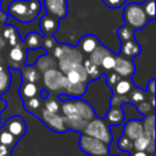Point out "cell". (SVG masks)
<instances>
[{
  "instance_id": "obj_1",
  "label": "cell",
  "mask_w": 156,
  "mask_h": 156,
  "mask_svg": "<svg viewBox=\"0 0 156 156\" xmlns=\"http://www.w3.org/2000/svg\"><path fill=\"white\" fill-rule=\"evenodd\" d=\"M60 101L61 113L67 129L82 133L88 122L96 116L94 107L82 98H71Z\"/></svg>"
},
{
  "instance_id": "obj_2",
  "label": "cell",
  "mask_w": 156,
  "mask_h": 156,
  "mask_svg": "<svg viewBox=\"0 0 156 156\" xmlns=\"http://www.w3.org/2000/svg\"><path fill=\"white\" fill-rule=\"evenodd\" d=\"M7 13L22 23L33 22L41 11L39 0H13L7 7Z\"/></svg>"
},
{
  "instance_id": "obj_3",
  "label": "cell",
  "mask_w": 156,
  "mask_h": 156,
  "mask_svg": "<svg viewBox=\"0 0 156 156\" xmlns=\"http://www.w3.org/2000/svg\"><path fill=\"white\" fill-rule=\"evenodd\" d=\"M54 57L57 61L58 69L65 74L76 65L83 62V52L74 46H69L66 44L54 45Z\"/></svg>"
},
{
  "instance_id": "obj_4",
  "label": "cell",
  "mask_w": 156,
  "mask_h": 156,
  "mask_svg": "<svg viewBox=\"0 0 156 156\" xmlns=\"http://www.w3.org/2000/svg\"><path fill=\"white\" fill-rule=\"evenodd\" d=\"M123 20H124V24L129 26L135 32L146 27L147 23L150 22L149 17L143 10V6L136 2H130L124 7Z\"/></svg>"
},
{
  "instance_id": "obj_5",
  "label": "cell",
  "mask_w": 156,
  "mask_h": 156,
  "mask_svg": "<svg viewBox=\"0 0 156 156\" xmlns=\"http://www.w3.org/2000/svg\"><path fill=\"white\" fill-rule=\"evenodd\" d=\"M80 134H85L89 136H93L95 139H99L106 144L112 143V132H111V126L106 123V121L101 117H94L90 119L84 128V130Z\"/></svg>"
},
{
  "instance_id": "obj_6",
  "label": "cell",
  "mask_w": 156,
  "mask_h": 156,
  "mask_svg": "<svg viewBox=\"0 0 156 156\" xmlns=\"http://www.w3.org/2000/svg\"><path fill=\"white\" fill-rule=\"evenodd\" d=\"M79 147L88 156H108L110 155L108 144L85 134H80Z\"/></svg>"
},
{
  "instance_id": "obj_7",
  "label": "cell",
  "mask_w": 156,
  "mask_h": 156,
  "mask_svg": "<svg viewBox=\"0 0 156 156\" xmlns=\"http://www.w3.org/2000/svg\"><path fill=\"white\" fill-rule=\"evenodd\" d=\"M43 82L46 91L61 95L63 93V88L67 83V79L66 76L58 68H50L43 72Z\"/></svg>"
},
{
  "instance_id": "obj_8",
  "label": "cell",
  "mask_w": 156,
  "mask_h": 156,
  "mask_svg": "<svg viewBox=\"0 0 156 156\" xmlns=\"http://www.w3.org/2000/svg\"><path fill=\"white\" fill-rule=\"evenodd\" d=\"M37 117L40 118L41 122L55 133H65L67 130L65 121H63V116L61 112H50L41 107Z\"/></svg>"
},
{
  "instance_id": "obj_9",
  "label": "cell",
  "mask_w": 156,
  "mask_h": 156,
  "mask_svg": "<svg viewBox=\"0 0 156 156\" xmlns=\"http://www.w3.org/2000/svg\"><path fill=\"white\" fill-rule=\"evenodd\" d=\"M0 128H4L5 130H7L10 134H12L17 140H20L21 138L24 136L26 132H27V124H26V121L23 119V117L16 115V116H12L10 117L5 124H1Z\"/></svg>"
},
{
  "instance_id": "obj_10",
  "label": "cell",
  "mask_w": 156,
  "mask_h": 156,
  "mask_svg": "<svg viewBox=\"0 0 156 156\" xmlns=\"http://www.w3.org/2000/svg\"><path fill=\"white\" fill-rule=\"evenodd\" d=\"M134 62L130 57H126L123 55L116 56V62L113 66V72H116L121 78H132L134 74Z\"/></svg>"
},
{
  "instance_id": "obj_11",
  "label": "cell",
  "mask_w": 156,
  "mask_h": 156,
  "mask_svg": "<svg viewBox=\"0 0 156 156\" xmlns=\"http://www.w3.org/2000/svg\"><path fill=\"white\" fill-rule=\"evenodd\" d=\"M48 15L61 20L67 15V0H43Z\"/></svg>"
},
{
  "instance_id": "obj_12",
  "label": "cell",
  "mask_w": 156,
  "mask_h": 156,
  "mask_svg": "<svg viewBox=\"0 0 156 156\" xmlns=\"http://www.w3.org/2000/svg\"><path fill=\"white\" fill-rule=\"evenodd\" d=\"M143 134H144V130H143V123L140 119L134 118V119H129L128 122H126V124L123 127V135L124 136H127L128 139L134 141L135 139H138Z\"/></svg>"
},
{
  "instance_id": "obj_13",
  "label": "cell",
  "mask_w": 156,
  "mask_h": 156,
  "mask_svg": "<svg viewBox=\"0 0 156 156\" xmlns=\"http://www.w3.org/2000/svg\"><path fill=\"white\" fill-rule=\"evenodd\" d=\"M65 76H66L67 82H69V83H85L87 84L89 82V77H88L82 63L72 67L69 71H67L65 73Z\"/></svg>"
},
{
  "instance_id": "obj_14",
  "label": "cell",
  "mask_w": 156,
  "mask_h": 156,
  "mask_svg": "<svg viewBox=\"0 0 156 156\" xmlns=\"http://www.w3.org/2000/svg\"><path fill=\"white\" fill-rule=\"evenodd\" d=\"M104 119L108 126H118L124 121V111L122 106H110Z\"/></svg>"
},
{
  "instance_id": "obj_15",
  "label": "cell",
  "mask_w": 156,
  "mask_h": 156,
  "mask_svg": "<svg viewBox=\"0 0 156 156\" xmlns=\"http://www.w3.org/2000/svg\"><path fill=\"white\" fill-rule=\"evenodd\" d=\"M58 20L50 16V15H45L41 17V20L39 21V27L41 29V33L45 37H51L57 29H58Z\"/></svg>"
},
{
  "instance_id": "obj_16",
  "label": "cell",
  "mask_w": 156,
  "mask_h": 156,
  "mask_svg": "<svg viewBox=\"0 0 156 156\" xmlns=\"http://www.w3.org/2000/svg\"><path fill=\"white\" fill-rule=\"evenodd\" d=\"M133 150L146 151L150 155H155V139H150L146 135H141L133 141Z\"/></svg>"
},
{
  "instance_id": "obj_17",
  "label": "cell",
  "mask_w": 156,
  "mask_h": 156,
  "mask_svg": "<svg viewBox=\"0 0 156 156\" xmlns=\"http://www.w3.org/2000/svg\"><path fill=\"white\" fill-rule=\"evenodd\" d=\"M141 46L139 44V41H136V39H130L127 41H122L121 45V55L126 56V57H136L140 54Z\"/></svg>"
},
{
  "instance_id": "obj_18",
  "label": "cell",
  "mask_w": 156,
  "mask_h": 156,
  "mask_svg": "<svg viewBox=\"0 0 156 156\" xmlns=\"http://www.w3.org/2000/svg\"><path fill=\"white\" fill-rule=\"evenodd\" d=\"M87 84L85 83H69L67 82L63 93L61 95H66L67 98H82L85 93Z\"/></svg>"
},
{
  "instance_id": "obj_19",
  "label": "cell",
  "mask_w": 156,
  "mask_h": 156,
  "mask_svg": "<svg viewBox=\"0 0 156 156\" xmlns=\"http://www.w3.org/2000/svg\"><path fill=\"white\" fill-rule=\"evenodd\" d=\"M99 44H100V41H99V39L95 35L88 34V35H84L80 39V41H79V50L83 54L90 55L99 46Z\"/></svg>"
},
{
  "instance_id": "obj_20",
  "label": "cell",
  "mask_w": 156,
  "mask_h": 156,
  "mask_svg": "<svg viewBox=\"0 0 156 156\" xmlns=\"http://www.w3.org/2000/svg\"><path fill=\"white\" fill-rule=\"evenodd\" d=\"M20 96L22 99V101H26L28 99L35 98L39 95L40 89L37 85V83H29V82H23L22 85L20 87Z\"/></svg>"
},
{
  "instance_id": "obj_21",
  "label": "cell",
  "mask_w": 156,
  "mask_h": 156,
  "mask_svg": "<svg viewBox=\"0 0 156 156\" xmlns=\"http://www.w3.org/2000/svg\"><path fill=\"white\" fill-rule=\"evenodd\" d=\"M34 66L39 69V72H45L46 69H50V68H57V61L54 56L45 52L44 55L39 56V58L35 61Z\"/></svg>"
},
{
  "instance_id": "obj_22",
  "label": "cell",
  "mask_w": 156,
  "mask_h": 156,
  "mask_svg": "<svg viewBox=\"0 0 156 156\" xmlns=\"http://www.w3.org/2000/svg\"><path fill=\"white\" fill-rule=\"evenodd\" d=\"M134 88L132 80L129 78H121L113 87H112V94L117 95H128L130 90Z\"/></svg>"
},
{
  "instance_id": "obj_23",
  "label": "cell",
  "mask_w": 156,
  "mask_h": 156,
  "mask_svg": "<svg viewBox=\"0 0 156 156\" xmlns=\"http://www.w3.org/2000/svg\"><path fill=\"white\" fill-rule=\"evenodd\" d=\"M10 58L13 61V62H20V63H24L26 58H27V50H26V46L21 43H17L16 45L12 46V49L10 50V54H9Z\"/></svg>"
},
{
  "instance_id": "obj_24",
  "label": "cell",
  "mask_w": 156,
  "mask_h": 156,
  "mask_svg": "<svg viewBox=\"0 0 156 156\" xmlns=\"http://www.w3.org/2000/svg\"><path fill=\"white\" fill-rule=\"evenodd\" d=\"M23 106L28 112H30L34 116H38L41 107H43V99L38 95L35 98H32V99H28V100L23 101Z\"/></svg>"
},
{
  "instance_id": "obj_25",
  "label": "cell",
  "mask_w": 156,
  "mask_h": 156,
  "mask_svg": "<svg viewBox=\"0 0 156 156\" xmlns=\"http://www.w3.org/2000/svg\"><path fill=\"white\" fill-rule=\"evenodd\" d=\"M143 130L144 135L149 136L150 139H155V115L150 113L145 117H143Z\"/></svg>"
},
{
  "instance_id": "obj_26",
  "label": "cell",
  "mask_w": 156,
  "mask_h": 156,
  "mask_svg": "<svg viewBox=\"0 0 156 156\" xmlns=\"http://www.w3.org/2000/svg\"><path fill=\"white\" fill-rule=\"evenodd\" d=\"M88 77H89V80L91 79H98L99 77L102 76V71L100 67H98L96 65H94L89 58H83V62H82Z\"/></svg>"
},
{
  "instance_id": "obj_27",
  "label": "cell",
  "mask_w": 156,
  "mask_h": 156,
  "mask_svg": "<svg viewBox=\"0 0 156 156\" xmlns=\"http://www.w3.org/2000/svg\"><path fill=\"white\" fill-rule=\"evenodd\" d=\"M22 77L24 79V82H29V83H37L40 79V72L39 69L32 65V66H24L22 69Z\"/></svg>"
},
{
  "instance_id": "obj_28",
  "label": "cell",
  "mask_w": 156,
  "mask_h": 156,
  "mask_svg": "<svg viewBox=\"0 0 156 156\" xmlns=\"http://www.w3.org/2000/svg\"><path fill=\"white\" fill-rule=\"evenodd\" d=\"M43 44V35L37 32H30L24 38V46L27 49H38Z\"/></svg>"
},
{
  "instance_id": "obj_29",
  "label": "cell",
  "mask_w": 156,
  "mask_h": 156,
  "mask_svg": "<svg viewBox=\"0 0 156 156\" xmlns=\"http://www.w3.org/2000/svg\"><path fill=\"white\" fill-rule=\"evenodd\" d=\"M108 54H111V51L106 48V46H104L101 43L99 44V46L90 54V57H89V60L94 63V65H96L98 67H100V63H101V61H102V58L106 56V55H108Z\"/></svg>"
},
{
  "instance_id": "obj_30",
  "label": "cell",
  "mask_w": 156,
  "mask_h": 156,
  "mask_svg": "<svg viewBox=\"0 0 156 156\" xmlns=\"http://www.w3.org/2000/svg\"><path fill=\"white\" fill-rule=\"evenodd\" d=\"M17 141H18V140H17L12 134H10L7 130H5L4 128L0 129V144H1V145L6 146L9 150L12 151V149L16 146Z\"/></svg>"
},
{
  "instance_id": "obj_31",
  "label": "cell",
  "mask_w": 156,
  "mask_h": 156,
  "mask_svg": "<svg viewBox=\"0 0 156 156\" xmlns=\"http://www.w3.org/2000/svg\"><path fill=\"white\" fill-rule=\"evenodd\" d=\"M43 108L50 112H61V101L57 98L49 95L46 99L43 100Z\"/></svg>"
},
{
  "instance_id": "obj_32",
  "label": "cell",
  "mask_w": 156,
  "mask_h": 156,
  "mask_svg": "<svg viewBox=\"0 0 156 156\" xmlns=\"http://www.w3.org/2000/svg\"><path fill=\"white\" fill-rule=\"evenodd\" d=\"M11 85V73L9 69H0V95H4Z\"/></svg>"
},
{
  "instance_id": "obj_33",
  "label": "cell",
  "mask_w": 156,
  "mask_h": 156,
  "mask_svg": "<svg viewBox=\"0 0 156 156\" xmlns=\"http://www.w3.org/2000/svg\"><path fill=\"white\" fill-rule=\"evenodd\" d=\"M2 37H4V39H7L9 40V43L13 46V45H16L17 43H20V37H18V33H17V29L13 27V26H7L5 29H4V32H2Z\"/></svg>"
},
{
  "instance_id": "obj_34",
  "label": "cell",
  "mask_w": 156,
  "mask_h": 156,
  "mask_svg": "<svg viewBox=\"0 0 156 156\" xmlns=\"http://www.w3.org/2000/svg\"><path fill=\"white\" fill-rule=\"evenodd\" d=\"M46 52V50L44 48H38V49H28L27 50V55H28V58L24 61L26 66H32L35 63V61L39 58V56L44 55Z\"/></svg>"
},
{
  "instance_id": "obj_35",
  "label": "cell",
  "mask_w": 156,
  "mask_h": 156,
  "mask_svg": "<svg viewBox=\"0 0 156 156\" xmlns=\"http://www.w3.org/2000/svg\"><path fill=\"white\" fill-rule=\"evenodd\" d=\"M127 96H128V104H134V105L146 100V94L141 89H135V88H133Z\"/></svg>"
},
{
  "instance_id": "obj_36",
  "label": "cell",
  "mask_w": 156,
  "mask_h": 156,
  "mask_svg": "<svg viewBox=\"0 0 156 156\" xmlns=\"http://www.w3.org/2000/svg\"><path fill=\"white\" fill-rule=\"evenodd\" d=\"M134 32L135 30L133 28H130L127 24H123L122 27H119L117 29V35L121 39V41H127V40L134 39Z\"/></svg>"
},
{
  "instance_id": "obj_37",
  "label": "cell",
  "mask_w": 156,
  "mask_h": 156,
  "mask_svg": "<svg viewBox=\"0 0 156 156\" xmlns=\"http://www.w3.org/2000/svg\"><path fill=\"white\" fill-rule=\"evenodd\" d=\"M115 62H116V56L111 52V54L106 55V56L102 58V61H101V63H100V68H101L102 71H105V72H110V71L113 69Z\"/></svg>"
},
{
  "instance_id": "obj_38",
  "label": "cell",
  "mask_w": 156,
  "mask_h": 156,
  "mask_svg": "<svg viewBox=\"0 0 156 156\" xmlns=\"http://www.w3.org/2000/svg\"><path fill=\"white\" fill-rule=\"evenodd\" d=\"M117 147H118L121 151L130 152V151L133 150V141L122 134V135L119 136L118 141H117Z\"/></svg>"
},
{
  "instance_id": "obj_39",
  "label": "cell",
  "mask_w": 156,
  "mask_h": 156,
  "mask_svg": "<svg viewBox=\"0 0 156 156\" xmlns=\"http://www.w3.org/2000/svg\"><path fill=\"white\" fill-rule=\"evenodd\" d=\"M144 12L146 13V16L149 17V20H155V15H156V10H155V0H146L144 1V4L141 5Z\"/></svg>"
},
{
  "instance_id": "obj_40",
  "label": "cell",
  "mask_w": 156,
  "mask_h": 156,
  "mask_svg": "<svg viewBox=\"0 0 156 156\" xmlns=\"http://www.w3.org/2000/svg\"><path fill=\"white\" fill-rule=\"evenodd\" d=\"M136 108H138V111L140 112V115H141L143 117H145V116H147V115H150V113H154V108H155V107H154L147 100H144V101L136 104Z\"/></svg>"
},
{
  "instance_id": "obj_41",
  "label": "cell",
  "mask_w": 156,
  "mask_h": 156,
  "mask_svg": "<svg viewBox=\"0 0 156 156\" xmlns=\"http://www.w3.org/2000/svg\"><path fill=\"white\" fill-rule=\"evenodd\" d=\"M124 104H128V96L127 95H117V94L111 95L110 106H122Z\"/></svg>"
},
{
  "instance_id": "obj_42",
  "label": "cell",
  "mask_w": 156,
  "mask_h": 156,
  "mask_svg": "<svg viewBox=\"0 0 156 156\" xmlns=\"http://www.w3.org/2000/svg\"><path fill=\"white\" fill-rule=\"evenodd\" d=\"M119 79H121V77H119L116 72H113V71H110V73L105 77V80H106V83H107V85H108L110 88H112Z\"/></svg>"
},
{
  "instance_id": "obj_43",
  "label": "cell",
  "mask_w": 156,
  "mask_h": 156,
  "mask_svg": "<svg viewBox=\"0 0 156 156\" xmlns=\"http://www.w3.org/2000/svg\"><path fill=\"white\" fill-rule=\"evenodd\" d=\"M104 2L111 9H117V7H121L126 2V0H104Z\"/></svg>"
},
{
  "instance_id": "obj_44",
  "label": "cell",
  "mask_w": 156,
  "mask_h": 156,
  "mask_svg": "<svg viewBox=\"0 0 156 156\" xmlns=\"http://www.w3.org/2000/svg\"><path fill=\"white\" fill-rule=\"evenodd\" d=\"M146 93H150V95H155V78H151L146 83Z\"/></svg>"
},
{
  "instance_id": "obj_45",
  "label": "cell",
  "mask_w": 156,
  "mask_h": 156,
  "mask_svg": "<svg viewBox=\"0 0 156 156\" xmlns=\"http://www.w3.org/2000/svg\"><path fill=\"white\" fill-rule=\"evenodd\" d=\"M43 41H44V49L45 50H49V49H52L54 48V41L51 39V37H45L43 38Z\"/></svg>"
},
{
  "instance_id": "obj_46",
  "label": "cell",
  "mask_w": 156,
  "mask_h": 156,
  "mask_svg": "<svg viewBox=\"0 0 156 156\" xmlns=\"http://www.w3.org/2000/svg\"><path fill=\"white\" fill-rule=\"evenodd\" d=\"M128 154H129V156H154V155H150L146 151H139V150H132Z\"/></svg>"
},
{
  "instance_id": "obj_47",
  "label": "cell",
  "mask_w": 156,
  "mask_h": 156,
  "mask_svg": "<svg viewBox=\"0 0 156 156\" xmlns=\"http://www.w3.org/2000/svg\"><path fill=\"white\" fill-rule=\"evenodd\" d=\"M6 106H7V104H6V101L5 100H2L1 98H0V113L6 108Z\"/></svg>"
},
{
  "instance_id": "obj_48",
  "label": "cell",
  "mask_w": 156,
  "mask_h": 156,
  "mask_svg": "<svg viewBox=\"0 0 156 156\" xmlns=\"http://www.w3.org/2000/svg\"><path fill=\"white\" fill-rule=\"evenodd\" d=\"M4 46H5V39H4V38L0 35V50H1Z\"/></svg>"
},
{
  "instance_id": "obj_49",
  "label": "cell",
  "mask_w": 156,
  "mask_h": 156,
  "mask_svg": "<svg viewBox=\"0 0 156 156\" xmlns=\"http://www.w3.org/2000/svg\"><path fill=\"white\" fill-rule=\"evenodd\" d=\"M4 68H5V67H4V66H2L1 63H0V69H4Z\"/></svg>"
},
{
  "instance_id": "obj_50",
  "label": "cell",
  "mask_w": 156,
  "mask_h": 156,
  "mask_svg": "<svg viewBox=\"0 0 156 156\" xmlns=\"http://www.w3.org/2000/svg\"><path fill=\"white\" fill-rule=\"evenodd\" d=\"M108 156H118V155H108Z\"/></svg>"
},
{
  "instance_id": "obj_51",
  "label": "cell",
  "mask_w": 156,
  "mask_h": 156,
  "mask_svg": "<svg viewBox=\"0 0 156 156\" xmlns=\"http://www.w3.org/2000/svg\"><path fill=\"white\" fill-rule=\"evenodd\" d=\"M9 156H11V155H9Z\"/></svg>"
},
{
  "instance_id": "obj_52",
  "label": "cell",
  "mask_w": 156,
  "mask_h": 156,
  "mask_svg": "<svg viewBox=\"0 0 156 156\" xmlns=\"http://www.w3.org/2000/svg\"><path fill=\"white\" fill-rule=\"evenodd\" d=\"M0 156H2V155H0Z\"/></svg>"
},
{
  "instance_id": "obj_53",
  "label": "cell",
  "mask_w": 156,
  "mask_h": 156,
  "mask_svg": "<svg viewBox=\"0 0 156 156\" xmlns=\"http://www.w3.org/2000/svg\"><path fill=\"white\" fill-rule=\"evenodd\" d=\"M0 1H1V0H0Z\"/></svg>"
}]
</instances>
